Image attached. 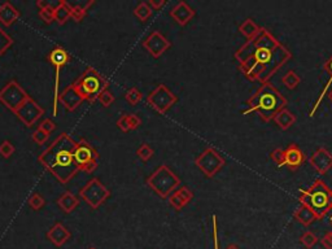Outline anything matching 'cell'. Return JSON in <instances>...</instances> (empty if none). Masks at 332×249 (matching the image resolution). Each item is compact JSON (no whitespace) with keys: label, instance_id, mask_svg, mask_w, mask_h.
Masks as SVG:
<instances>
[{"label":"cell","instance_id":"obj_1","mask_svg":"<svg viewBox=\"0 0 332 249\" xmlns=\"http://www.w3.org/2000/svg\"><path fill=\"white\" fill-rule=\"evenodd\" d=\"M234 56L240 72L249 81L262 85L270 82L278 70L292 58L291 51L266 28H261L260 34L245 42Z\"/></svg>","mask_w":332,"mask_h":249},{"label":"cell","instance_id":"obj_2","mask_svg":"<svg viewBox=\"0 0 332 249\" xmlns=\"http://www.w3.org/2000/svg\"><path fill=\"white\" fill-rule=\"evenodd\" d=\"M77 142L69 134L62 133L38 156V161L60 183L66 185L79 171L74 160Z\"/></svg>","mask_w":332,"mask_h":249},{"label":"cell","instance_id":"obj_3","mask_svg":"<svg viewBox=\"0 0 332 249\" xmlns=\"http://www.w3.org/2000/svg\"><path fill=\"white\" fill-rule=\"evenodd\" d=\"M248 108L243 112V116L250 113H258L265 122H270L282 109L287 105V99L273 83L267 82L261 86L253 95L247 100Z\"/></svg>","mask_w":332,"mask_h":249},{"label":"cell","instance_id":"obj_4","mask_svg":"<svg viewBox=\"0 0 332 249\" xmlns=\"http://www.w3.org/2000/svg\"><path fill=\"white\" fill-rule=\"evenodd\" d=\"M298 201L312 209L317 219H323L332 210V190L318 178L308 190L300 191Z\"/></svg>","mask_w":332,"mask_h":249},{"label":"cell","instance_id":"obj_5","mask_svg":"<svg viewBox=\"0 0 332 249\" xmlns=\"http://www.w3.org/2000/svg\"><path fill=\"white\" fill-rule=\"evenodd\" d=\"M73 85L79 93V95L82 96L83 100H87L90 102L97 100L99 95L104 90L109 89V82L93 66H89L86 69L82 75Z\"/></svg>","mask_w":332,"mask_h":249},{"label":"cell","instance_id":"obj_6","mask_svg":"<svg viewBox=\"0 0 332 249\" xmlns=\"http://www.w3.org/2000/svg\"><path fill=\"white\" fill-rule=\"evenodd\" d=\"M147 186L153 190L161 199H168L173 192L181 187V179L168 165H160L145 181Z\"/></svg>","mask_w":332,"mask_h":249},{"label":"cell","instance_id":"obj_7","mask_svg":"<svg viewBox=\"0 0 332 249\" xmlns=\"http://www.w3.org/2000/svg\"><path fill=\"white\" fill-rule=\"evenodd\" d=\"M79 198L91 209H99L106 201V199L110 198V191L97 178H93L79 191Z\"/></svg>","mask_w":332,"mask_h":249},{"label":"cell","instance_id":"obj_8","mask_svg":"<svg viewBox=\"0 0 332 249\" xmlns=\"http://www.w3.org/2000/svg\"><path fill=\"white\" fill-rule=\"evenodd\" d=\"M226 164V160L213 147H208L202 150V153L195 158V165L200 169L202 174L208 178H213Z\"/></svg>","mask_w":332,"mask_h":249},{"label":"cell","instance_id":"obj_9","mask_svg":"<svg viewBox=\"0 0 332 249\" xmlns=\"http://www.w3.org/2000/svg\"><path fill=\"white\" fill-rule=\"evenodd\" d=\"M29 98L30 95L16 81H10L0 90V102L12 113H16Z\"/></svg>","mask_w":332,"mask_h":249},{"label":"cell","instance_id":"obj_10","mask_svg":"<svg viewBox=\"0 0 332 249\" xmlns=\"http://www.w3.org/2000/svg\"><path fill=\"white\" fill-rule=\"evenodd\" d=\"M177 101H178V98L164 83L158 85L147 96L148 105H151L160 114H165V113L170 109L171 106L177 104Z\"/></svg>","mask_w":332,"mask_h":249},{"label":"cell","instance_id":"obj_11","mask_svg":"<svg viewBox=\"0 0 332 249\" xmlns=\"http://www.w3.org/2000/svg\"><path fill=\"white\" fill-rule=\"evenodd\" d=\"M14 114L17 116L18 120L24 123L25 126L31 127L33 125H35V122H37L43 114H45V109H43L38 102L35 101V100L30 96V98H29V99L26 100L17 110H16Z\"/></svg>","mask_w":332,"mask_h":249},{"label":"cell","instance_id":"obj_12","mask_svg":"<svg viewBox=\"0 0 332 249\" xmlns=\"http://www.w3.org/2000/svg\"><path fill=\"white\" fill-rule=\"evenodd\" d=\"M143 47L147 50L149 55L153 56L154 58H158L171 47V42H169L160 31H153L143 42Z\"/></svg>","mask_w":332,"mask_h":249},{"label":"cell","instance_id":"obj_13","mask_svg":"<svg viewBox=\"0 0 332 249\" xmlns=\"http://www.w3.org/2000/svg\"><path fill=\"white\" fill-rule=\"evenodd\" d=\"M309 164L314 167L318 174L325 175L332 169V153L325 147L318 148L309 158Z\"/></svg>","mask_w":332,"mask_h":249},{"label":"cell","instance_id":"obj_14","mask_svg":"<svg viewBox=\"0 0 332 249\" xmlns=\"http://www.w3.org/2000/svg\"><path fill=\"white\" fill-rule=\"evenodd\" d=\"M73 154H74L76 164L78 165L79 167L83 166V165L93 160L99 161V153H97V150H96L86 139L79 140L78 143H77L76 148H74V153Z\"/></svg>","mask_w":332,"mask_h":249},{"label":"cell","instance_id":"obj_15","mask_svg":"<svg viewBox=\"0 0 332 249\" xmlns=\"http://www.w3.org/2000/svg\"><path fill=\"white\" fill-rule=\"evenodd\" d=\"M57 101L64 105L68 112H74L81 104L83 102V98L79 95V93L76 90L74 85H69L61 94H58Z\"/></svg>","mask_w":332,"mask_h":249},{"label":"cell","instance_id":"obj_16","mask_svg":"<svg viewBox=\"0 0 332 249\" xmlns=\"http://www.w3.org/2000/svg\"><path fill=\"white\" fill-rule=\"evenodd\" d=\"M306 160V156L297 144L291 143L285 149V166L291 171H296Z\"/></svg>","mask_w":332,"mask_h":249},{"label":"cell","instance_id":"obj_17","mask_svg":"<svg viewBox=\"0 0 332 249\" xmlns=\"http://www.w3.org/2000/svg\"><path fill=\"white\" fill-rule=\"evenodd\" d=\"M195 9L191 8L186 1H179L175 4L173 9L170 10V17L179 25V26H186L192 18L195 17Z\"/></svg>","mask_w":332,"mask_h":249},{"label":"cell","instance_id":"obj_18","mask_svg":"<svg viewBox=\"0 0 332 249\" xmlns=\"http://www.w3.org/2000/svg\"><path fill=\"white\" fill-rule=\"evenodd\" d=\"M72 238V234L66 229L65 226L57 222L56 225H53L51 229L47 231V239L56 247H62L68 242L69 239Z\"/></svg>","mask_w":332,"mask_h":249},{"label":"cell","instance_id":"obj_19","mask_svg":"<svg viewBox=\"0 0 332 249\" xmlns=\"http://www.w3.org/2000/svg\"><path fill=\"white\" fill-rule=\"evenodd\" d=\"M20 18V10L14 8L9 1H4L0 5V24L9 28Z\"/></svg>","mask_w":332,"mask_h":249},{"label":"cell","instance_id":"obj_20","mask_svg":"<svg viewBox=\"0 0 332 249\" xmlns=\"http://www.w3.org/2000/svg\"><path fill=\"white\" fill-rule=\"evenodd\" d=\"M56 204L60 206V209H61L62 212L68 213V214H69V213L74 212V210L78 208L79 198L77 196V195L73 194V192L66 191V192H64V194H62L61 196L57 199Z\"/></svg>","mask_w":332,"mask_h":249},{"label":"cell","instance_id":"obj_21","mask_svg":"<svg viewBox=\"0 0 332 249\" xmlns=\"http://www.w3.org/2000/svg\"><path fill=\"white\" fill-rule=\"evenodd\" d=\"M273 121L277 123V126L279 127V129L285 131V130H288L289 127H292L294 123H296L297 117H296V114H293L291 110H288L287 108H285V109H282L281 112L278 113Z\"/></svg>","mask_w":332,"mask_h":249},{"label":"cell","instance_id":"obj_22","mask_svg":"<svg viewBox=\"0 0 332 249\" xmlns=\"http://www.w3.org/2000/svg\"><path fill=\"white\" fill-rule=\"evenodd\" d=\"M72 18V4L66 0H60L55 7V21L58 25H64Z\"/></svg>","mask_w":332,"mask_h":249},{"label":"cell","instance_id":"obj_23","mask_svg":"<svg viewBox=\"0 0 332 249\" xmlns=\"http://www.w3.org/2000/svg\"><path fill=\"white\" fill-rule=\"evenodd\" d=\"M294 219L300 222L304 226H310L314 221H317V215L314 214L312 209L308 208L306 205L301 204L293 213Z\"/></svg>","mask_w":332,"mask_h":249},{"label":"cell","instance_id":"obj_24","mask_svg":"<svg viewBox=\"0 0 332 249\" xmlns=\"http://www.w3.org/2000/svg\"><path fill=\"white\" fill-rule=\"evenodd\" d=\"M323 70H325V72L330 75V79H329V82L326 83L325 89L322 90V93H321V95H319L318 100L315 101L314 106H313V109L310 110V113H309V117L314 116L315 112H317V109H318L319 105H321V102H322L323 98H325V96L327 95V94H329L330 86H331V83H332V55H331V57H330L329 60H327V61H326L325 64H323Z\"/></svg>","mask_w":332,"mask_h":249},{"label":"cell","instance_id":"obj_25","mask_svg":"<svg viewBox=\"0 0 332 249\" xmlns=\"http://www.w3.org/2000/svg\"><path fill=\"white\" fill-rule=\"evenodd\" d=\"M48 60H49V62H51L53 66H61V68H64V66L70 61V55H69L65 48L56 47L49 52Z\"/></svg>","mask_w":332,"mask_h":249},{"label":"cell","instance_id":"obj_26","mask_svg":"<svg viewBox=\"0 0 332 249\" xmlns=\"http://www.w3.org/2000/svg\"><path fill=\"white\" fill-rule=\"evenodd\" d=\"M239 31L247 38V41H252V39H254L257 35L260 34L261 28L252 18H247L243 24L239 25Z\"/></svg>","mask_w":332,"mask_h":249},{"label":"cell","instance_id":"obj_27","mask_svg":"<svg viewBox=\"0 0 332 249\" xmlns=\"http://www.w3.org/2000/svg\"><path fill=\"white\" fill-rule=\"evenodd\" d=\"M95 3L94 0H90V1H86L83 5L81 4H72V18L76 22H81L83 18L86 17V13H87V10L89 8Z\"/></svg>","mask_w":332,"mask_h":249},{"label":"cell","instance_id":"obj_28","mask_svg":"<svg viewBox=\"0 0 332 249\" xmlns=\"http://www.w3.org/2000/svg\"><path fill=\"white\" fill-rule=\"evenodd\" d=\"M282 83H283L288 90H294L300 83H301V78L298 77L297 73L294 72V70H288V72L282 77Z\"/></svg>","mask_w":332,"mask_h":249},{"label":"cell","instance_id":"obj_29","mask_svg":"<svg viewBox=\"0 0 332 249\" xmlns=\"http://www.w3.org/2000/svg\"><path fill=\"white\" fill-rule=\"evenodd\" d=\"M152 12H153L152 8L149 7L148 3H145V1H142L141 4H138L137 8L134 9V14H135L138 20L142 21V22H145L148 18L151 17Z\"/></svg>","mask_w":332,"mask_h":249},{"label":"cell","instance_id":"obj_30","mask_svg":"<svg viewBox=\"0 0 332 249\" xmlns=\"http://www.w3.org/2000/svg\"><path fill=\"white\" fill-rule=\"evenodd\" d=\"M318 242H319L318 236L315 235L314 232H312V231L304 232V234L301 235V238H300V243H301L305 248H308V249H312Z\"/></svg>","mask_w":332,"mask_h":249},{"label":"cell","instance_id":"obj_31","mask_svg":"<svg viewBox=\"0 0 332 249\" xmlns=\"http://www.w3.org/2000/svg\"><path fill=\"white\" fill-rule=\"evenodd\" d=\"M153 154H154V150L152 149L151 146L147 143L142 144L141 147L138 148V150H137V156L139 157L142 161H144V162H147L148 160H151L152 157H153Z\"/></svg>","mask_w":332,"mask_h":249},{"label":"cell","instance_id":"obj_32","mask_svg":"<svg viewBox=\"0 0 332 249\" xmlns=\"http://www.w3.org/2000/svg\"><path fill=\"white\" fill-rule=\"evenodd\" d=\"M125 99H126V101L129 102L130 105H137V104H139V102L142 101L143 95H142V93L137 89V87H133V89H130L127 91L126 95H125Z\"/></svg>","mask_w":332,"mask_h":249},{"label":"cell","instance_id":"obj_33","mask_svg":"<svg viewBox=\"0 0 332 249\" xmlns=\"http://www.w3.org/2000/svg\"><path fill=\"white\" fill-rule=\"evenodd\" d=\"M97 100H99L101 105L105 106V108H109V106L114 102V100H116V96H114L113 93L108 89V90H104L103 93L100 94Z\"/></svg>","mask_w":332,"mask_h":249},{"label":"cell","instance_id":"obj_34","mask_svg":"<svg viewBox=\"0 0 332 249\" xmlns=\"http://www.w3.org/2000/svg\"><path fill=\"white\" fill-rule=\"evenodd\" d=\"M12 45H13V39L5 31H3V29L0 28V56L3 55L4 52L7 51Z\"/></svg>","mask_w":332,"mask_h":249},{"label":"cell","instance_id":"obj_35","mask_svg":"<svg viewBox=\"0 0 332 249\" xmlns=\"http://www.w3.org/2000/svg\"><path fill=\"white\" fill-rule=\"evenodd\" d=\"M29 205L33 210H41L46 204V200L43 199V196L39 194H33L29 199Z\"/></svg>","mask_w":332,"mask_h":249},{"label":"cell","instance_id":"obj_36","mask_svg":"<svg viewBox=\"0 0 332 249\" xmlns=\"http://www.w3.org/2000/svg\"><path fill=\"white\" fill-rule=\"evenodd\" d=\"M168 200H169V204H170L171 206L175 209V210H182V209L185 208L186 205H187L185 200H183V199H182L178 194H177V191L173 192V194H171L168 198Z\"/></svg>","mask_w":332,"mask_h":249},{"label":"cell","instance_id":"obj_37","mask_svg":"<svg viewBox=\"0 0 332 249\" xmlns=\"http://www.w3.org/2000/svg\"><path fill=\"white\" fill-rule=\"evenodd\" d=\"M39 17L42 21H45L46 24H51L55 21V7H48L46 9L39 10Z\"/></svg>","mask_w":332,"mask_h":249},{"label":"cell","instance_id":"obj_38","mask_svg":"<svg viewBox=\"0 0 332 249\" xmlns=\"http://www.w3.org/2000/svg\"><path fill=\"white\" fill-rule=\"evenodd\" d=\"M270 158L275 162L278 167L285 166V149L282 148H275L270 153Z\"/></svg>","mask_w":332,"mask_h":249},{"label":"cell","instance_id":"obj_39","mask_svg":"<svg viewBox=\"0 0 332 249\" xmlns=\"http://www.w3.org/2000/svg\"><path fill=\"white\" fill-rule=\"evenodd\" d=\"M14 150H16V148L9 140H4L3 143L0 144V156L4 157V158H9L14 153Z\"/></svg>","mask_w":332,"mask_h":249},{"label":"cell","instance_id":"obj_40","mask_svg":"<svg viewBox=\"0 0 332 249\" xmlns=\"http://www.w3.org/2000/svg\"><path fill=\"white\" fill-rule=\"evenodd\" d=\"M48 134H46L43 130H41L38 127V129L35 130L34 133H33V135H31V138H33V140H34L35 143L38 144V146H43V144L46 143L48 140Z\"/></svg>","mask_w":332,"mask_h":249},{"label":"cell","instance_id":"obj_41","mask_svg":"<svg viewBox=\"0 0 332 249\" xmlns=\"http://www.w3.org/2000/svg\"><path fill=\"white\" fill-rule=\"evenodd\" d=\"M177 194H178L179 196L183 199V200H185L186 204H189L192 199H193V192H192L189 187H186V186H183V187H179L178 190H177Z\"/></svg>","mask_w":332,"mask_h":249},{"label":"cell","instance_id":"obj_42","mask_svg":"<svg viewBox=\"0 0 332 249\" xmlns=\"http://www.w3.org/2000/svg\"><path fill=\"white\" fill-rule=\"evenodd\" d=\"M39 129L43 130L46 134H48V135H49L52 131H55L56 123L53 122L52 120H49V118H46V120H43L41 122V125H39Z\"/></svg>","mask_w":332,"mask_h":249},{"label":"cell","instance_id":"obj_43","mask_svg":"<svg viewBox=\"0 0 332 249\" xmlns=\"http://www.w3.org/2000/svg\"><path fill=\"white\" fill-rule=\"evenodd\" d=\"M117 127L121 130V131H124V133H127V131H130V125H129V114H124V116H121L117 121Z\"/></svg>","mask_w":332,"mask_h":249},{"label":"cell","instance_id":"obj_44","mask_svg":"<svg viewBox=\"0 0 332 249\" xmlns=\"http://www.w3.org/2000/svg\"><path fill=\"white\" fill-rule=\"evenodd\" d=\"M129 125H130V130H137L142 125L141 117L135 114V113L129 114Z\"/></svg>","mask_w":332,"mask_h":249},{"label":"cell","instance_id":"obj_45","mask_svg":"<svg viewBox=\"0 0 332 249\" xmlns=\"http://www.w3.org/2000/svg\"><path fill=\"white\" fill-rule=\"evenodd\" d=\"M97 161L96 160H93L90 161V162H87V164H85L83 166L79 167V171H85V173H89V174H91V173H94V171L97 169Z\"/></svg>","mask_w":332,"mask_h":249},{"label":"cell","instance_id":"obj_46","mask_svg":"<svg viewBox=\"0 0 332 249\" xmlns=\"http://www.w3.org/2000/svg\"><path fill=\"white\" fill-rule=\"evenodd\" d=\"M321 244L325 249H332V231H329L321 239Z\"/></svg>","mask_w":332,"mask_h":249},{"label":"cell","instance_id":"obj_47","mask_svg":"<svg viewBox=\"0 0 332 249\" xmlns=\"http://www.w3.org/2000/svg\"><path fill=\"white\" fill-rule=\"evenodd\" d=\"M166 4V0H149L148 1V5L152 8V10H157L160 8H162Z\"/></svg>","mask_w":332,"mask_h":249},{"label":"cell","instance_id":"obj_48","mask_svg":"<svg viewBox=\"0 0 332 249\" xmlns=\"http://www.w3.org/2000/svg\"><path fill=\"white\" fill-rule=\"evenodd\" d=\"M213 238H214V249H218V236H217V217L213 215Z\"/></svg>","mask_w":332,"mask_h":249},{"label":"cell","instance_id":"obj_49","mask_svg":"<svg viewBox=\"0 0 332 249\" xmlns=\"http://www.w3.org/2000/svg\"><path fill=\"white\" fill-rule=\"evenodd\" d=\"M51 5H52V4L48 3V1H46V0H38V1H37V7L39 8V10L46 9V8L51 7Z\"/></svg>","mask_w":332,"mask_h":249},{"label":"cell","instance_id":"obj_50","mask_svg":"<svg viewBox=\"0 0 332 249\" xmlns=\"http://www.w3.org/2000/svg\"><path fill=\"white\" fill-rule=\"evenodd\" d=\"M226 249H240L237 244H230V246L226 247Z\"/></svg>","mask_w":332,"mask_h":249},{"label":"cell","instance_id":"obj_51","mask_svg":"<svg viewBox=\"0 0 332 249\" xmlns=\"http://www.w3.org/2000/svg\"><path fill=\"white\" fill-rule=\"evenodd\" d=\"M327 96H329V99H330V101H331V102H332V90H331V91H330V93H329V94H327Z\"/></svg>","mask_w":332,"mask_h":249},{"label":"cell","instance_id":"obj_52","mask_svg":"<svg viewBox=\"0 0 332 249\" xmlns=\"http://www.w3.org/2000/svg\"><path fill=\"white\" fill-rule=\"evenodd\" d=\"M89 249H96V248H95V247H90Z\"/></svg>","mask_w":332,"mask_h":249},{"label":"cell","instance_id":"obj_53","mask_svg":"<svg viewBox=\"0 0 332 249\" xmlns=\"http://www.w3.org/2000/svg\"><path fill=\"white\" fill-rule=\"evenodd\" d=\"M331 225H332V217H331Z\"/></svg>","mask_w":332,"mask_h":249}]
</instances>
